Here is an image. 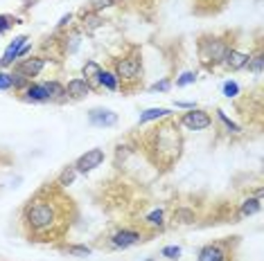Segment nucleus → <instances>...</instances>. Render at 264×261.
<instances>
[{
  "label": "nucleus",
  "instance_id": "nucleus-1",
  "mask_svg": "<svg viewBox=\"0 0 264 261\" xmlns=\"http://www.w3.org/2000/svg\"><path fill=\"white\" fill-rule=\"evenodd\" d=\"M25 218L32 225V230L43 232V230H50L57 223V209H54V205L50 201H34L27 207Z\"/></svg>",
  "mask_w": 264,
  "mask_h": 261
},
{
  "label": "nucleus",
  "instance_id": "nucleus-2",
  "mask_svg": "<svg viewBox=\"0 0 264 261\" xmlns=\"http://www.w3.org/2000/svg\"><path fill=\"white\" fill-rule=\"evenodd\" d=\"M115 74L120 81H136L140 74V57H124L122 61H118Z\"/></svg>",
  "mask_w": 264,
  "mask_h": 261
},
{
  "label": "nucleus",
  "instance_id": "nucleus-3",
  "mask_svg": "<svg viewBox=\"0 0 264 261\" xmlns=\"http://www.w3.org/2000/svg\"><path fill=\"white\" fill-rule=\"evenodd\" d=\"M104 162V151L102 149H91L86 151L84 156L75 162V171H79V174H88V171H93L95 167H99V164Z\"/></svg>",
  "mask_w": 264,
  "mask_h": 261
},
{
  "label": "nucleus",
  "instance_id": "nucleus-4",
  "mask_svg": "<svg viewBox=\"0 0 264 261\" xmlns=\"http://www.w3.org/2000/svg\"><path fill=\"white\" fill-rule=\"evenodd\" d=\"M181 122H183V126H187L190 130H203V129H208V126L212 124V119H210L208 113L194 111V108H192V113H185Z\"/></svg>",
  "mask_w": 264,
  "mask_h": 261
},
{
  "label": "nucleus",
  "instance_id": "nucleus-5",
  "mask_svg": "<svg viewBox=\"0 0 264 261\" xmlns=\"http://www.w3.org/2000/svg\"><path fill=\"white\" fill-rule=\"evenodd\" d=\"M25 41H27V36H16V39H14V43H9V47L5 50L2 59H0V65H2V68L12 65L14 61L18 59V52H20V47L25 45Z\"/></svg>",
  "mask_w": 264,
  "mask_h": 261
},
{
  "label": "nucleus",
  "instance_id": "nucleus-6",
  "mask_svg": "<svg viewBox=\"0 0 264 261\" xmlns=\"http://www.w3.org/2000/svg\"><path fill=\"white\" fill-rule=\"evenodd\" d=\"M88 119H91V124L95 126H113L118 122V115L111 111H102V108H93L88 113Z\"/></svg>",
  "mask_w": 264,
  "mask_h": 261
},
{
  "label": "nucleus",
  "instance_id": "nucleus-7",
  "mask_svg": "<svg viewBox=\"0 0 264 261\" xmlns=\"http://www.w3.org/2000/svg\"><path fill=\"white\" fill-rule=\"evenodd\" d=\"M43 65H46L43 59H27L18 65V74H23V77H36L43 70Z\"/></svg>",
  "mask_w": 264,
  "mask_h": 261
},
{
  "label": "nucleus",
  "instance_id": "nucleus-8",
  "mask_svg": "<svg viewBox=\"0 0 264 261\" xmlns=\"http://www.w3.org/2000/svg\"><path fill=\"white\" fill-rule=\"evenodd\" d=\"M88 90H91V84H88L86 79H73L66 88V95L79 99V97H84V95H88Z\"/></svg>",
  "mask_w": 264,
  "mask_h": 261
},
{
  "label": "nucleus",
  "instance_id": "nucleus-9",
  "mask_svg": "<svg viewBox=\"0 0 264 261\" xmlns=\"http://www.w3.org/2000/svg\"><path fill=\"white\" fill-rule=\"evenodd\" d=\"M224 61H226V65H228L231 70H239V68H244V65L248 63V57L242 54V52H237V50H228L226 57H224Z\"/></svg>",
  "mask_w": 264,
  "mask_h": 261
},
{
  "label": "nucleus",
  "instance_id": "nucleus-10",
  "mask_svg": "<svg viewBox=\"0 0 264 261\" xmlns=\"http://www.w3.org/2000/svg\"><path fill=\"white\" fill-rule=\"evenodd\" d=\"M140 241V234L138 232H129V230H122V232H118V234L113 236V243L115 246H120V248H129V246H133V243Z\"/></svg>",
  "mask_w": 264,
  "mask_h": 261
},
{
  "label": "nucleus",
  "instance_id": "nucleus-11",
  "mask_svg": "<svg viewBox=\"0 0 264 261\" xmlns=\"http://www.w3.org/2000/svg\"><path fill=\"white\" fill-rule=\"evenodd\" d=\"M199 261H226V255L219 246H205L199 252Z\"/></svg>",
  "mask_w": 264,
  "mask_h": 261
},
{
  "label": "nucleus",
  "instance_id": "nucleus-12",
  "mask_svg": "<svg viewBox=\"0 0 264 261\" xmlns=\"http://www.w3.org/2000/svg\"><path fill=\"white\" fill-rule=\"evenodd\" d=\"M170 115V108H149L140 115V124H145V122H152V119H160V117H167Z\"/></svg>",
  "mask_w": 264,
  "mask_h": 261
},
{
  "label": "nucleus",
  "instance_id": "nucleus-13",
  "mask_svg": "<svg viewBox=\"0 0 264 261\" xmlns=\"http://www.w3.org/2000/svg\"><path fill=\"white\" fill-rule=\"evenodd\" d=\"M27 99H32V102H47V90L43 86H30L27 88Z\"/></svg>",
  "mask_w": 264,
  "mask_h": 261
},
{
  "label": "nucleus",
  "instance_id": "nucleus-14",
  "mask_svg": "<svg viewBox=\"0 0 264 261\" xmlns=\"http://www.w3.org/2000/svg\"><path fill=\"white\" fill-rule=\"evenodd\" d=\"M99 84L106 86L109 90H115V88H118V77H115L113 72L102 70V72H99Z\"/></svg>",
  "mask_w": 264,
  "mask_h": 261
},
{
  "label": "nucleus",
  "instance_id": "nucleus-15",
  "mask_svg": "<svg viewBox=\"0 0 264 261\" xmlns=\"http://www.w3.org/2000/svg\"><path fill=\"white\" fill-rule=\"evenodd\" d=\"M99 65L95 63V61H91V63L84 65V77H86V81H99Z\"/></svg>",
  "mask_w": 264,
  "mask_h": 261
},
{
  "label": "nucleus",
  "instance_id": "nucleus-16",
  "mask_svg": "<svg viewBox=\"0 0 264 261\" xmlns=\"http://www.w3.org/2000/svg\"><path fill=\"white\" fill-rule=\"evenodd\" d=\"M43 88L47 90V97H61V95H66V88H63V86H59L57 81L43 84Z\"/></svg>",
  "mask_w": 264,
  "mask_h": 261
},
{
  "label": "nucleus",
  "instance_id": "nucleus-17",
  "mask_svg": "<svg viewBox=\"0 0 264 261\" xmlns=\"http://www.w3.org/2000/svg\"><path fill=\"white\" fill-rule=\"evenodd\" d=\"M255 212H260V201L258 198H251V201H246L244 205H242V214L244 216H251V214H255Z\"/></svg>",
  "mask_w": 264,
  "mask_h": 261
},
{
  "label": "nucleus",
  "instance_id": "nucleus-18",
  "mask_svg": "<svg viewBox=\"0 0 264 261\" xmlns=\"http://www.w3.org/2000/svg\"><path fill=\"white\" fill-rule=\"evenodd\" d=\"M84 23H86V29L91 32V29H95V27L102 25V18L95 16V14H84Z\"/></svg>",
  "mask_w": 264,
  "mask_h": 261
},
{
  "label": "nucleus",
  "instance_id": "nucleus-19",
  "mask_svg": "<svg viewBox=\"0 0 264 261\" xmlns=\"http://www.w3.org/2000/svg\"><path fill=\"white\" fill-rule=\"evenodd\" d=\"M118 0H91V9L93 12H99V9H106V7H113Z\"/></svg>",
  "mask_w": 264,
  "mask_h": 261
},
{
  "label": "nucleus",
  "instance_id": "nucleus-20",
  "mask_svg": "<svg viewBox=\"0 0 264 261\" xmlns=\"http://www.w3.org/2000/svg\"><path fill=\"white\" fill-rule=\"evenodd\" d=\"M237 92H239V86L235 84V81H226L224 84V95L226 97H235Z\"/></svg>",
  "mask_w": 264,
  "mask_h": 261
},
{
  "label": "nucleus",
  "instance_id": "nucleus-21",
  "mask_svg": "<svg viewBox=\"0 0 264 261\" xmlns=\"http://www.w3.org/2000/svg\"><path fill=\"white\" fill-rule=\"evenodd\" d=\"M16 23H18V20H14L12 16H0V34L7 32V29L12 25H16Z\"/></svg>",
  "mask_w": 264,
  "mask_h": 261
},
{
  "label": "nucleus",
  "instance_id": "nucleus-22",
  "mask_svg": "<svg viewBox=\"0 0 264 261\" xmlns=\"http://www.w3.org/2000/svg\"><path fill=\"white\" fill-rule=\"evenodd\" d=\"M75 174H77L75 169H66L63 174H61V178H59V185H70L75 180Z\"/></svg>",
  "mask_w": 264,
  "mask_h": 261
},
{
  "label": "nucleus",
  "instance_id": "nucleus-23",
  "mask_svg": "<svg viewBox=\"0 0 264 261\" xmlns=\"http://www.w3.org/2000/svg\"><path fill=\"white\" fill-rule=\"evenodd\" d=\"M178 255H181V248H174V246L163 248V257H167V259H178Z\"/></svg>",
  "mask_w": 264,
  "mask_h": 261
},
{
  "label": "nucleus",
  "instance_id": "nucleus-24",
  "mask_svg": "<svg viewBox=\"0 0 264 261\" xmlns=\"http://www.w3.org/2000/svg\"><path fill=\"white\" fill-rule=\"evenodd\" d=\"M194 72H183V74H181V79H178L176 81V86H187V84H192V81H194Z\"/></svg>",
  "mask_w": 264,
  "mask_h": 261
},
{
  "label": "nucleus",
  "instance_id": "nucleus-25",
  "mask_svg": "<svg viewBox=\"0 0 264 261\" xmlns=\"http://www.w3.org/2000/svg\"><path fill=\"white\" fill-rule=\"evenodd\" d=\"M147 221L152 223V225H163V212H152V214L147 216Z\"/></svg>",
  "mask_w": 264,
  "mask_h": 261
},
{
  "label": "nucleus",
  "instance_id": "nucleus-26",
  "mask_svg": "<svg viewBox=\"0 0 264 261\" xmlns=\"http://www.w3.org/2000/svg\"><path fill=\"white\" fill-rule=\"evenodd\" d=\"M248 70L255 72V74H260V72H262V57H255V59L248 63Z\"/></svg>",
  "mask_w": 264,
  "mask_h": 261
},
{
  "label": "nucleus",
  "instance_id": "nucleus-27",
  "mask_svg": "<svg viewBox=\"0 0 264 261\" xmlns=\"http://www.w3.org/2000/svg\"><path fill=\"white\" fill-rule=\"evenodd\" d=\"M7 88H12V77L0 72V90H7Z\"/></svg>",
  "mask_w": 264,
  "mask_h": 261
},
{
  "label": "nucleus",
  "instance_id": "nucleus-28",
  "mask_svg": "<svg viewBox=\"0 0 264 261\" xmlns=\"http://www.w3.org/2000/svg\"><path fill=\"white\" fill-rule=\"evenodd\" d=\"M68 252H70V255H81V257H86L88 252H91V250H88V248H79V246H68Z\"/></svg>",
  "mask_w": 264,
  "mask_h": 261
},
{
  "label": "nucleus",
  "instance_id": "nucleus-29",
  "mask_svg": "<svg viewBox=\"0 0 264 261\" xmlns=\"http://www.w3.org/2000/svg\"><path fill=\"white\" fill-rule=\"evenodd\" d=\"M219 117H221V119H224V122H226V126H228V129H231V130H239V129H237V126H235V124H233V122H231V119H228V117H226V115H224V113H221V111H219Z\"/></svg>",
  "mask_w": 264,
  "mask_h": 261
},
{
  "label": "nucleus",
  "instance_id": "nucleus-30",
  "mask_svg": "<svg viewBox=\"0 0 264 261\" xmlns=\"http://www.w3.org/2000/svg\"><path fill=\"white\" fill-rule=\"evenodd\" d=\"M170 88V81H160V84H154L152 90H167Z\"/></svg>",
  "mask_w": 264,
  "mask_h": 261
},
{
  "label": "nucleus",
  "instance_id": "nucleus-31",
  "mask_svg": "<svg viewBox=\"0 0 264 261\" xmlns=\"http://www.w3.org/2000/svg\"><path fill=\"white\" fill-rule=\"evenodd\" d=\"M70 20H73V14H68V16H63V18L59 20V27H66L68 23H70Z\"/></svg>",
  "mask_w": 264,
  "mask_h": 261
},
{
  "label": "nucleus",
  "instance_id": "nucleus-32",
  "mask_svg": "<svg viewBox=\"0 0 264 261\" xmlns=\"http://www.w3.org/2000/svg\"><path fill=\"white\" fill-rule=\"evenodd\" d=\"M176 106H181V108H194V104H190V102H176Z\"/></svg>",
  "mask_w": 264,
  "mask_h": 261
}]
</instances>
